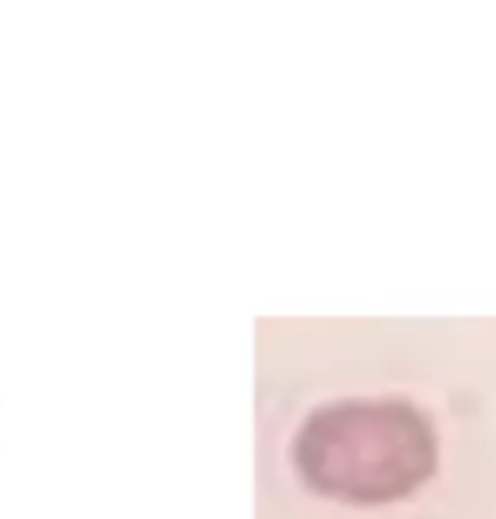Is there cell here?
I'll return each mask as SVG.
<instances>
[{"instance_id": "obj_1", "label": "cell", "mask_w": 496, "mask_h": 519, "mask_svg": "<svg viewBox=\"0 0 496 519\" xmlns=\"http://www.w3.org/2000/svg\"><path fill=\"white\" fill-rule=\"evenodd\" d=\"M296 475L313 492L350 506L412 496L439 469V441L405 401H337L313 411L293 441Z\"/></svg>"}]
</instances>
